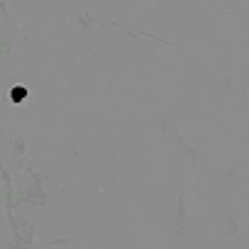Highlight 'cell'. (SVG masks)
I'll return each mask as SVG.
<instances>
[{"label": "cell", "mask_w": 249, "mask_h": 249, "mask_svg": "<svg viewBox=\"0 0 249 249\" xmlns=\"http://www.w3.org/2000/svg\"><path fill=\"white\" fill-rule=\"evenodd\" d=\"M13 95H15V100H22V98H25V90H22V88H15Z\"/></svg>", "instance_id": "cell-1"}]
</instances>
